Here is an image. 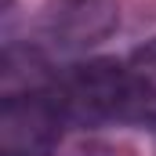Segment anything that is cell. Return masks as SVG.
Instances as JSON below:
<instances>
[{
	"mask_svg": "<svg viewBox=\"0 0 156 156\" xmlns=\"http://www.w3.org/2000/svg\"><path fill=\"white\" fill-rule=\"evenodd\" d=\"M66 127L51 83L7 91L0 102V156H55Z\"/></svg>",
	"mask_w": 156,
	"mask_h": 156,
	"instance_id": "3",
	"label": "cell"
},
{
	"mask_svg": "<svg viewBox=\"0 0 156 156\" xmlns=\"http://www.w3.org/2000/svg\"><path fill=\"white\" fill-rule=\"evenodd\" d=\"M153 134H156V123H153Z\"/></svg>",
	"mask_w": 156,
	"mask_h": 156,
	"instance_id": "5",
	"label": "cell"
},
{
	"mask_svg": "<svg viewBox=\"0 0 156 156\" xmlns=\"http://www.w3.org/2000/svg\"><path fill=\"white\" fill-rule=\"evenodd\" d=\"M51 91L69 120V127L102 131L116 123H156V91L116 58L73 62L51 80Z\"/></svg>",
	"mask_w": 156,
	"mask_h": 156,
	"instance_id": "1",
	"label": "cell"
},
{
	"mask_svg": "<svg viewBox=\"0 0 156 156\" xmlns=\"http://www.w3.org/2000/svg\"><path fill=\"white\" fill-rule=\"evenodd\" d=\"M120 0H44L37 15V51L80 58L116 33Z\"/></svg>",
	"mask_w": 156,
	"mask_h": 156,
	"instance_id": "2",
	"label": "cell"
},
{
	"mask_svg": "<svg viewBox=\"0 0 156 156\" xmlns=\"http://www.w3.org/2000/svg\"><path fill=\"white\" fill-rule=\"evenodd\" d=\"M127 62H131V69H134V73H138V76H142V80L156 91V37L145 40L142 47H134Z\"/></svg>",
	"mask_w": 156,
	"mask_h": 156,
	"instance_id": "4",
	"label": "cell"
}]
</instances>
